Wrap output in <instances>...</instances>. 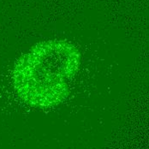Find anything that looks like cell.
Segmentation results:
<instances>
[{"label":"cell","instance_id":"obj_1","mask_svg":"<svg viewBox=\"0 0 149 149\" xmlns=\"http://www.w3.org/2000/svg\"><path fill=\"white\" fill-rule=\"evenodd\" d=\"M79 64L80 53L74 45L62 41L39 44L17 62L15 89L29 104L54 105L67 96Z\"/></svg>","mask_w":149,"mask_h":149}]
</instances>
